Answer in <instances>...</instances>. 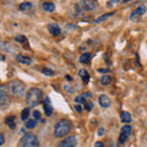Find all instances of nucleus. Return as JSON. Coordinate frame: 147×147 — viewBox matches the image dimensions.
<instances>
[{
    "instance_id": "1",
    "label": "nucleus",
    "mask_w": 147,
    "mask_h": 147,
    "mask_svg": "<svg viewBox=\"0 0 147 147\" xmlns=\"http://www.w3.org/2000/svg\"><path fill=\"white\" fill-rule=\"evenodd\" d=\"M43 98V91L39 88H30L26 93V102L30 105V108L37 107Z\"/></svg>"
},
{
    "instance_id": "2",
    "label": "nucleus",
    "mask_w": 147,
    "mask_h": 147,
    "mask_svg": "<svg viewBox=\"0 0 147 147\" xmlns=\"http://www.w3.org/2000/svg\"><path fill=\"white\" fill-rule=\"evenodd\" d=\"M71 121L66 120V119H63V120L59 121L54 127V136L58 137V139H61V137H65L69 132L71 131Z\"/></svg>"
},
{
    "instance_id": "3",
    "label": "nucleus",
    "mask_w": 147,
    "mask_h": 147,
    "mask_svg": "<svg viewBox=\"0 0 147 147\" xmlns=\"http://www.w3.org/2000/svg\"><path fill=\"white\" fill-rule=\"evenodd\" d=\"M9 90H10V93L16 98H21L26 94V88H25V85L22 84L21 81H11L9 84Z\"/></svg>"
},
{
    "instance_id": "4",
    "label": "nucleus",
    "mask_w": 147,
    "mask_h": 147,
    "mask_svg": "<svg viewBox=\"0 0 147 147\" xmlns=\"http://www.w3.org/2000/svg\"><path fill=\"white\" fill-rule=\"evenodd\" d=\"M18 147H38V137L34 134H26L18 141Z\"/></svg>"
},
{
    "instance_id": "5",
    "label": "nucleus",
    "mask_w": 147,
    "mask_h": 147,
    "mask_svg": "<svg viewBox=\"0 0 147 147\" xmlns=\"http://www.w3.org/2000/svg\"><path fill=\"white\" fill-rule=\"evenodd\" d=\"M76 145H77V139L75 136H70L64 141H61L58 147H76Z\"/></svg>"
},
{
    "instance_id": "6",
    "label": "nucleus",
    "mask_w": 147,
    "mask_h": 147,
    "mask_svg": "<svg viewBox=\"0 0 147 147\" xmlns=\"http://www.w3.org/2000/svg\"><path fill=\"white\" fill-rule=\"evenodd\" d=\"M9 103H10V98H9L7 93L4 90H0V109L6 108Z\"/></svg>"
},
{
    "instance_id": "7",
    "label": "nucleus",
    "mask_w": 147,
    "mask_h": 147,
    "mask_svg": "<svg viewBox=\"0 0 147 147\" xmlns=\"http://www.w3.org/2000/svg\"><path fill=\"white\" fill-rule=\"evenodd\" d=\"M43 108H44V113H45V115L47 117H50L53 114V107H52V103H50V98L49 97L44 98Z\"/></svg>"
},
{
    "instance_id": "8",
    "label": "nucleus",
    "mask_w": 147,
    "mask_h": 147,
    "mask_svg": "<svg viewBox=\"0 0 147 147\" xmlns=\"http://www.w3.org/2000/svg\"><path fill=\"white\" fill-rule=\"evenodd\" d=\"M82 5H84V9L87 11H92V10H94L96 9V1L94 0H84L82 1Z\"/></svg>"
},
{
    "instance_id": "9",
    "label": "nucleus",
    "mask_w": 147,
    "mask_h": 147,
    "mask_svg": "<svg viewBox=\"0 0 147 147\" xmlns=\"http://www.w3.org/2000/svg\"><path fill=\"white\" fill-rule=\"evenodd\" d=\"M48 31L52 33L53 36H59L60 34V27H59V25H57V24H50V25H48Z\"/></svg>"
},
{
    "instance_id": "10",
    "label": "nucleus",
    "mask_w": 147,
    "mask_h": 147,
    "mask_svg": "<svg viewBox=\"0 0 147 147\" xmlns=\"http://www.w3.org/2000/svg\"><path fill=\"white\" fill-rule=\"evenodd\" d=\"M110 103H112V102H110V98L108 97V96L102 94V96L99 97V104L102 105L103 108H108L109 105H110Z\"/></svg>"
},
{
    "instance_id": "11",
    "label": "nucleus",
    "mask_w": 147,
    "mask_h": 147,
    "mask_svg": "<svg viewBox=\"0 0 147 147\" xmlns=\"http://www.w3.org/2000/svg\"><path fill=\"white\" fill-rule=\"evenodd\" d=\"M145 12H146V6H145V5H141L136 11H134V12L131 13L130 18H131V20H135V17H136V16H141V15H144Z\"/></svg>"
},
{
    "instance_id": "12",
    "label": "nucleus",
    "mask_w": 147,
    "mask_h": 147,
    "mask_svg": "<svg viewBox=\"0 0 147 147\" xmlns=\"http://www.w3.org/2000/svg\"><path fill=\"white\" fill-rule=\"evenodd\" d=\"M16 60L20 64H25V65H31V64H32V59L25 57V55H17Z\"/></svg>"
},
{
    "instance_id": "13",
    "label": "nucleus",
    "mask_w": 147,
    "mask_h": 147,
    "mask_svg": "<svg viewBox=\"0 0 147 147\" xmlns=\"http://www.w3.org/2000/svg\"><path fill=\"white\" fill-rule=\"evenodd\" d=\"M42 9L44 11H47V12H53L55 10V5L53 3H49V1H45L42 4Z\"/></svg>"
},
{
    "instance_id": "14",
    "label": "nucleus",
    "mask_w": 147,
    "mask_h": 147,
    "mask_svg": "<svg viewBox=\"0 0 147 147\" xmlns=\"http://www.w3.org/2000/svg\"><path fill=\"white\" fill-rule=\"evenodd\" d=\"M91 58H92V54H91V53H85V54L81 55L79 60H80L81 64H87V63L91 60Z\"/></svg>"
},
{
    "instance_id": "15",
    "label": "nucleus",
    "mask_w": 147,
    "mask_h": 147,
    "mask_svg": "<svg viewBox=\"0 0 147 147\" xmlns=\"http://www.w3.org/2000/svg\"><path fill=\"white\" fill-rule=\"evenodd\" d=\"M120 118H121L123 123H130L131 121V115H130V113H127V112H123L120 114Z\"/></svg>"
},
{
    "instance_id": "16",
    "label": "nucleus",
    "mask_w": 147,
    "mask_h": 147,
    "mask_svg": "<svg viewBox=\"0 0 147 147\" xmlns=\"http://www.w3.org/2000/svg\"><path fill=\"white\" fill-rule=\"evenodd\" d=\"M5 123H6V125L7 126H10L11 129H15V117L13 115H11V117H7L6 119H5Z\"/></svg>"
},
{
    "instance_id": "17",
    "label": "nucleus",
    "mask_w": 147,
    "mask_h": 147,
    "mask_svg": "<svg viewBox=\"0 0 147 147\" xmlns=\"http://www.w3.org/2000/svg\"><path fill=\"white\" fill-rule=\"evenodd\" d=\"M112 15H114L113 12H108V13H104L103 16H100V17H98V18H96V20L93 21V24H99V22H102V21H104V20H107L108 17H110Z\"/></svg>"
},
{
    "instance_id": "18",
    "label": "nucleus",
    "mask_w": 147,
    "mask_h": 147,
    "mask_svg": "<svg viewBox=\"0 0 147 147\" xmlns=\"http://www.w3.org/2000/svg\"><path fill=\"white\" fill-rule=\"evenodd\" d=\"M18 9H20V10H21V11L31 10V9H32V4H31V3H27V1H25V3H22V4H20V6H18Z\"/></svg>"
},
{
    "instance_id": "19",
    "label": "nucleus",
    "mask_w": 147,
    "mask_h": 147,
    "mask_svg": "<svg viewBox=\"0 0 147 147\" xmlns=\"http://www.w3.org/2000/svg\"><path fill=\"white\" fill-rule=\"evenodd\" d=\"M79 75L82 77V80H84V82H87L90 80V76H88V72H87L86 70H84V69H81V70L79 71Z\"/></svg>"
},
{
    "instance_id": "20",
    "label": "nucleus",
    "mask_w": 147,
    "mask_h": 147,
    "mask_svg": "<svg viewBox=\"0 0 147 147\" xmlns=\"http://www.w3.org/2000/svg\"><path fill=\"white\" fill-rule=\"evenodd\" d=\"M36 126H37V120H36V119H30V120H26V127L33 129Z\"/></svg>"
},
{
    "instance_id": "21",
    "label": "nucleus",
    "mask_w": 147,
    "mask_h": 147,
    "mask_svg": "<svg viewBox=\"0 0 147 147\" xmlns=\"http://www.w3.org/2000/svg\"><path fill=\"white\" fill-rule=\"evenodd\" d=\"M28 117H30V108H25L24 110H22V114H21V119L22 120H27L28 119Z\"/></svg>"
},
{
    "instance_id": "22",
    "label": "nucleus",
    "mask_w": 147,
    "mask_h": 147,
    "mask_svg": "<svg viewBox=\"0 0 147 147\" xmlns=\"http://www.w3.org/2000/svg\"><path fill=\"white\" fill-rule=\"evenodd\" d=\"M131 131H132V127L130 125H124L121 127V132H124V134H126V135H130Z\"/></svg>"
},
{
    "instance_id": "23",
    "label": "nucleus",
    "mask_w": 147,
    "mask_h": 147,
    "mask_svg": "<svg viewBox=\"0 0 147 147\" xmlns=\"http://www.w3.org/2000/svg\"><path fill=\"white\" fill-rule=\"evenodd\" d=\"M100 82H102V84L105 86V85H109L110 82H112V77L110 76H108V75H105V76H103L102 77V80H100Z\"/></svg>"
},
{
    "instance_id": "24",
    "label": "nucleus",
    "mask_w": 147,
    "mask_h": 147,
    "mask_svg": "<svg viewBox=\"0 0 147 147\" xmlns=\"http://www.w3.org/2000/svg\"><path fill=\"white\" fill-rule=\"evenodd\" d=\"M75 102L79 103V104H86V98L84 97V96H77V97L75 98Z\"/></svg>"
},
{
    "instance_id": "25",
    "label": "nucleus",
    "mask_w": 147,
    "mask_h": 147,
    "mask_svg": "<svg viewBox=\"0 0 147 147\" xmlns=\"http://www.w3.org/2000/svg\"><path fill=\"white\" fill-rule=\"evenodd\" d=\"M127 136H129V135L124 134V132H120V136H119V144H124V142L126 141Z\"/></svg>"
},
{
    "instance_id": "26",
    "label": "nucleus",
    "mask_w": 147,
    "mask_h": 147,
    "mask_svg": "<svg viewBox=\"0 0 147 147\" xmlns=\"http://www.w3.org/2000/svg\"><path fill=\"white\" fill-rule=\"evenodd\" d=\"M15 39H16V42H21V43H26L27 42V39H26L25 36H16Z\"/></svg>"
},
{
    "instance_id": "27",
    "label": "nucleus",
    "mask_w": 147,
    "mask_h": 147,
    "mask_svg": "<svg viewBox=\"0 0 147 147\" xmlns=\"http://www.w3.org/2000/svg\"><path fill=\"white\" fill-rule=\"evenodd\" d=\"M42 71L45 74V75H48V76H49V75H53V71H52V70H49V69H43Z\"/></svg>"
},
{
    "instance_id": "28",
    "label": "nucleus",
    "mask_w": 147,
    "mask_h": 147,
    "mask_svg": "<svg viewBox=\"0 0 147 147\" xmlns=\"http://www.w3.org/2000/svg\"><path fill=\"white\" fill-rule=\"evenodd\" d=\"M33 117H34L36 120H38V119H40V113L36 110V112H33Z\"/></svg>"
},
{
    "instance_id": "29",
    "label": "nucleus",
    "mask_w": 147,
    "mask_h": 147,
    "mask_svg": "<svg viewBox=\"0 0 147 147\" xmlns=\"http://www.w3.org/2000/svg\"><path fill=\"white\" fill-rule=\"evenodd\" d=\"M4 142H5V137H4V135L0 132V146H3Z\"/></svg>"
},
{
    "instance_id": "30",
    "label": "nucleus",
    "mask_w": 147,
    "mask_h": 147,
    "mask_svg": "<svg viewBox=\"0 0 147 147\" xmlns=\"http://www.w3.org/2000/svg\"><path fill=\"white\" fill-rule=\"evenodd\" d=\"M75 110H76L77 113H81V112H82V107H81L80 104H76V105H75Z\"/></svg>"
},
{
    "instance_id": "31",
    "label": "nucleus",
    "mask_w": 147,
    "mask_h": 147,
    "mask_svg": "<svg viewBox=\"0 0 147 147\" xmlns=\"http://www.w3.org/2000/svg\"><path fill=\"white\" fill-rule=\"evenodd\" d=\"M93 108V104L92 103H86V110H91Z\"/></svg>"
},
{
    "instance_id": "32",
    "label": "nucleus",
    "mask_w": 147,
    "mask_h": 147,
    "mask_svg": "<svg viewBox=\"0 0 147 147\" xmlns=\"http://www.w3.org/2000/svg\"><path fill=\"white\" fill-rule=\"evenodd\" d=\"M103 134H104V129H103V127H99V130H98V135H99V136H102Z\"/></svg>"
},
{
    "instance_id": "33",
    "label": "nucleus",
    "mask_w": 147,
    "mask_h": 147,
    "mask_svg": "<svg viewBox=\"0 0 147 147\" xmlns=\"http://www.w3.org/2000/svg\"><path fill=\"white\" fill-rule=\"evenodd\" d=\"M94 147H104V145H103V142H100V141H98L97 144H96V146Z\"/></svg>"
},
{
    "instance_id": "34",
    "label": "nucleus",
    "mask_w": 147,
    "mask_h": 147,
    "mask_svg": "<svg viewBox=\"0 0 147 147\" xmlns=\"http://www.w3.org/2000/svg\"><path fill=\"white\" fill-rule=\"evenodd\" d=\"M91 96H92V94L90 93V92H86V93H84V97H85V98H91Z\"/></svg>"
},
{
    "instance_id": "35",
    "label": "nucleus",
    "mask_w": 147,
    "mask_h": 147,
    "mask_svg": "<svg viewBox=\"0 0 147 147\" xmlns=\"http://www.w3.org/2000/svg\"><path fill=\"white\" fill-rule=\"evenodd\" d=\"M98 71H99V72H108V70H107V69H99Z\"/></svg>"
},
{
    "instance_id": "36",
    "label": "nucleus",
    "mask_w": 147,
    "mask_h": 147,
    "mask_svg": "<svg viewBox=\"0 0 147 147\" xmlns=\"http://www.w3.org/2000/svg\"><path fill=\"white\" fill-rule=\"evenodd\" d=\"M113 3H119V0H112Z\"/></svg>"
},
{
    "instance_id": "37",
    "label": "nucleus",
    "mask_w": 147,
    "mask_h": 147,
    "mask_svg": "<svg viewBox=\"0 0 147 147\" xmlns=\"http://www.w3.org/2000/svg\"><path fill=\"white\" fill-rule=\"evenodd\" d=\"M123 1H124V3H127V1H130V0H123Z\"/></svg>"
}]
</instances>
